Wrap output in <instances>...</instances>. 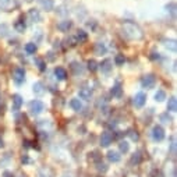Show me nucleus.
<instances>
[{"instance_id":"nucleus-27","label":"nucleus","mask_w":177,"mask_h":177,"mask_svg":"<svg viewBox=\"0 0 177 177\" xmlns=\"http://www.w3.org/2000/svg\"><path fill=\"white\" fill-rule=\"evenodd\" d=\"M124 61H126V59H124L123 54H117V56L114 57V63H116V66H123Z\"/></svg>"},{"instance_id":"nucleus-20","label":"nucleus","mask_w":177,"mask_h":177,"mask_svg":"<svg viewBox=\"0 0 177 177\" xmlns=\"http://www.w3.org/2000/svg\"><path fill=\"white\" fill-rule=\"evenodd\" d=\"M75 38H77L78 42L81 43V42H85V41H87V39H88V35H87V32H85V31L78 30L77 33H75Z\"/></svg>"},{"instance_id":"nucleus-15","label":"nucleus","mask_w":177,"mask_h":177,"mask_svg":"<svg viewBox=\"0 0 177 177\" xmlns=\"http://www.w3.org/2000/svg\"><path fill=\"white\" fill-rule=\"evenodd\" d=\"M167 110H169V112H171V113L177 112V99L174 98V96L169 98V102H167Z\"/></svg>"},{"instance_id":"nucleus-5","label":"nucleus","mask_w":177,"mask_h":177,"mask_svg":"<svg viewBox=\"0 0 177 177\" xmlns=\"http://www.w3.org/2000/svg\"><path fill=\"white\" fill-rule=\"evenodd\" d=\"M17 7L15 0H0V10H4V11H11Z\"/></svg>"},{"instance_id":"nucleus-4","label":"nucleus","mask_w":177,"mask_h":177,"mask_svg":"<svg viewBox=\"0 0 177 177\" xmlns=\"http://www.w3.org/2000/svg\"><path fill=\"white\" fill-rule=\"evenodd\" d=\"M152 138H153V141H156V142L163 141V140H165V130L160 126H155L152 128Z\"/></svg>"},{"instance_id":"nucleus-25","label":"nucleus","mask_w":177,"mask_h":177,"mask_svg":"<svg viewBox=\"0 0 177 177\" xmlns=\"http://www.w3.org/2000/svg\"><path fill=\"white\" fill-rule=\"evenodd\" d=\"M121 88H120V85H114L113 88H112V95L114 96V98H120L121 96Z\"/></svg>"},{"instance_id":"nucleus-18","label":"nucleus","mask_w":177,"mask_h":177,"mask_svg":"<svg viewBox=\"0 0 177 177\" xmlns=\"http://www.w3.org/2000/svg\"><path fill=\"white\" fill-rule=\"evenodd\" d=\"M106 53V46H105V43H100V42H98L95 45V54H98V56H102V54H105Z\"/></svg>"},{"instance_id":"nucleus-37","label":"nucleus","mask_w":177,"mask_h":177,"mask_svg":"<svg viewBox=\"0 0 177 177\" xmlns=\"http://www.w3.org/2000/svg\"><path fill=\"white\" fill-rule=\"evenodd\" d=\"M4 177H14V174L11 171H4Z\"/></svg>"},{"instance_id":"nucleus-11","label":"nucleus","mask_w":177,"mask_h":177,"mask_svg":"<svg viewBox=\"0 0 177 177\" xmlns=\"http://www.w3.org/2000/svg\"><path fill=\"white\" fill-rule=\"evenodd\" d=\"M71 27H73V22L70 21V20H64V21H61V22L57 24V30L61 31V32H67Z\"/></svg>"},{"instance_id":"nucleus-21","label":"nucleus","mask_w":177,"mask_h":177,"mask_svg":"<svg viewBox=\"0 0 177 177\" xmlns=\"http://www.w3.org/2000/svg\"><path fill=\"white\" fill-rule=\"evenodd\" d=\"M14 28L18 31V32H24V31H25V22L22 21V18L17 20V22L14 24Z\"/></svg>"},{"instance_id":"nucleus-32","label":"nucleus","mask_w":177,"mask_h":177,"mask_svg":"<svg viewBox=\"0 0 177 177\" xmlns=\"http://www.w3.org/2000/svg\"><path fill=\"white\" fill-rule=\"evenodd\" d=\"M140 160H141V156H140V152L134 153L131 158V163H140Z\"/></svg>"},{"instance_id":"nucleus-7","label":"nucleus","mask_w":177,"mask_h":177,"mask_svg":"<svg viewBox=\"0 0 177 177\" xmlns=\"http://www.w3.org/2000/svg\"><path fill=\"white\" fill-rule=\"evenodd\" d=\"M78 96L84 100H89L92 98V89L89 87H81L78 89Z\"/></svg>"},{"instance_id":"nucleus-16","label":"nucleus","mask_w":177,"mask_h":177,"mask_svg":"<svg viewBox=\"0 0 177 177\" xmlns=\"http://www.w3.org/2000/svg\"><path fill=\"white\" fill-rule=\"evenodd\" d=\"M163 45H165V48L167 49V50H170V52H173V53H176V50H177V43H176V41H173V39H170V41H165V42H163Z\"/></svg>"},{"instance_id":"nucleus-12","label":"nucleus","mask_w":177,"mask_h":177,"mask_svg":"<svg viewBox=\"0 0 177 177\" xmlns=\"http://www.w3.org/2000/svg\"><path fill=\"white\" fill-rule=\"evenodd\" d=\"M54 75H56L57 80L63 81V80L67 78V71L63 69V67H56V69H54Z\"/></svg>"},{"instance_id":"nucleus-9","label":"nucleus","mask_w":177,"mask_h":177,"mask_svg":"<svg viewBox=\"0 0 177 177\" xmlns=\"http://www.w3.org/2000/svg\"><path fill=\"white\" fill-rule=\"evenodd\" d=\"M145 102H147V95H145L144 92H138L137 95H135L134 105L137 106V108H142V106L145 105Z\"/></svg>"},{"instance_id":"nucleus-10","label":"nucleus","mask_w":177,"mask_h":177,"mask_svg":"<svg viewBox=\"0 0 177 177\" xmlns=\"http://www.w3.org/2000/svg\"><path fill=\"white\" fill-rule=\"evenodd\" d=\"M28 15H30L31 21H33V22H39L42 20V15H41L39 10H36V9H31L30 13H28Z\"/></svg>"},{"instance_id":"nucleus-28","label":"nucleus","mask_w":177,"mask_h":177,"mask_svg":"<svg viewBox=\"0 0 177 177\" xmlns=\"http://www.w3.org/2000/svg\"><path fill=\"white\" fill-rule=\"evenodd\" d=\"M119 148H120V151L121 152H128V149H130V145H128V142H126V141H121L120 144H119Z\"/></svg>"},{"instance_id":"nucleus-33","label":"nucleus","mask_w":177,"mask_h":177,"mask_svg":"<svg viewBox=\"0 0 177 177\" xmlns=\"http://www.w3.org/2000/svg\"><path fill=\"white\" fill-rule=\"evenodd\" d=\"M166 9H167V11H170L171 14H176V4L174 3H170V4H167V6H166Z\"/></svg>"},{"instance_id":"nucleus-1","label":"nucleus","mask_w":177,"mask_h":177,"mask_svg":"<svg viewBox=\"0 0 177 177\" xmlns=\"http://www.w3.org/2000/svg\"><path fill=\"white\" fill-rule=\"evenodd\" d=\"M123 33L131 41H141L144 38V32L142 30L132 21H126L123 22Z\"/></svg>"},{"instance_id":"nucleus-8","label":"nucleus","mask_w":177,"mask_h":177,"mask_svg":"<svg viewBox=\"0 0 177 177\" xmlns=\"http://www.w3.org/2000/svg\"><path fill=\"white\" fill-rule=\"evenodd\" d=\"M112 141H113V135H112L110 132L109 131L102 132V135H100V145H102L103 148H108L109 145L112 144Z\"/></svg>"},{"instance_id":"nucleus-6","label":"nucleus","mask_w":177,"mask_h":177,"mask_svg":"<svg viewBox=\"0 0 177 177\" xmlns=\"http://www.w3.org/2000/svg\"><path fill=\"white\" fill-rule=\"evenodd\" d=\"M14 81L17 82L18 85H21L22 82L25 81V71H24V69H21V67H18V69H15L14 70Z\"/></svg>"},{"instance_id":"nucleus-3","label":"nucleus","mask_w":177,"mask_h":177,"mask_svg":"<svg viewBox=\"0 0 177 177\" xmlns=\"http://www.w3.org/2000/svg\"><path fill=\"white\" fill-rule=\"evenodd\" d=\"M155 84H156V80H155V77H153L152 74L144 75V77L141 78V85H142V88L151 89V88L155 87Z\"/></svg>"},{"instance_id":"nucleus-35","label":"nucleus","mask_w":177,"mask_h":177,"mask_svg":"<svg viewBox=\"0 0 177 177\" xmlns=\"http://www.w3.org/2000/svg\"><path fill=\"white\" fill-rule=\"evenodd\" d=\"M98 170H99V171H106V170H108V166H106L105 163H99V165H98Z\"/></svg>"},{"instance_id":"nucleus-26","label":"nucleus","mask_w":177,"mask_h":177,"mask_svg":"<svg viewBox=\"0 0 177 177\" xmlns=\"http://www.w3.org/2000/svg\"><path fill=\"white\" fill-rule=\"evenodd\" d=\"M43 85L41 84V82H36V84H33V92L38 93V95H41V93H43Z\"/></svg>"},{"instance_id":"nucleus-19","label":"nucleus","mask_w":177,"mask_h":177,"mask_svg":"<svg viewBox=\"0 0 177 177\" xmlns=\"http://www.w3.org/2000/svg\"><path fill=\"white\" fill-rule=\"evenodd\" d=\"M108 159L110 160V162L113 163H117V162H120V155L117 152H114V151H109L108 152Z\"/></svg>"},{"instance_id":"nucleus-36","label":"nucleus","mask_w":177,"mask_h":177,"mask_svg":"<svg viewBox=\"0 0 177 177\" xmlns=\"http://www.w3.org/2000/svg\"><path fill=\"white\" fill-rule=\"evenodd\" d=\"M130 137H131V140H134V141L138 140V134H137V131H135V134H134V131H131L130 132Z\"/></svg>"},{"instance_id":"nucleus-34","label":"nucleus","mask_w":177,"mask_h":177,"mask_svg":"<svg viewBox=\"0 0 177 177\" xmlns=\"http://www.w3.org/2000/svg\"><path fill=\"white\" fill-rule=\"evenodd\" d=\"M160 120H162L163 123H170L171 119H170V116H167V114H162V116H160Z\"/></svg>"},{"instance_id":"nucleus-31","label":"nucleus","mask_w":177,"mask_h":177,"mask_svg":"<svg viewBox=\"0 0 177 177\" xmlns=\"http://www.w3.org/2000/svg\"><path fill=\"white\" fill-rule=\"evenodd\" d=\"M88 69H89L91 71H96V70H98V63H96L95 60H89L88 61Z\"/></svg>"},{"instance_id":"nucleus-22","label":"nucleus","mask_w":177,"mask_h":177,"mask_svg":"<svg viewBox=\"0 0 177 177\" xmlns=\"http://www.w3.org/2000/svg\"><path fill=\"white\" fill-rule=\"evenodd\" d=\"M112 61L109 60V59H106V60H103V63L100 64V69H102V71L103 73H109L112 70Z\"/></svg>"},{"instance_id":"nucleus-13","label":"nucleus","mask_w":177,"mask_h":177,"mask_svg":"<svg viewBox=\"0 0 177 177\" xmlns=\"http://www.w3.org/2000/svg\"><path fill=\"white\" fill-rule=\"evenodd\" d=\"M70 106H71V109L74 112H80L82 109V103H81V100L78 99V98H74V99L70 100Z\"/></svg>"},{"instance_id":"nucleus-17","label":"nucleus","mask_w":177,"mask_h":177,"mask_svg":"<svg viewBox=\"0 0 177 177\" xmlns=\"http://www.w3.org/2000/svg\"><path fill=\"white\" fill-rule=\"evenodd\" d=\"M38 2L41 3V6H42L46 11H50V10L53 9V6H54L53 0H38Z\"/></svg>"},{"instance_id":"nucleus-14","label":"nucleus","mask_w":177,"mask_h":177,"mask_svg":"<svg viewBox=\"0 0 177 177\" xmlns=\"http://www.w3.org/2000/svg\"><path fill=\"white\" fill-rule=\"evenodd\" d=\"M22 106V98L20 95H13V108L15 109V110H18V109H21Z\"/></svg>"},{"instance_id":"nucleus-30","label":"nucleus","mask_w":177,"mask_h":177,"mask_svg":"<svg viewBox=\"0 0 177 177\" xmlns=\"http://www.w3.org/2000/svg\"><path fill=\"white\" fill-rule=\"evenodd\" d=\"M170 152L173 153V155H176V137H171L170 138Z\"/></svg>"},{"instance_id":"nucleus-24","label":"nucleus","mask_w":177,"mask_h":177,"mask_svg":"<svg viewBox=\"0 0 177 177\" xmlns=\"http://www.w3.org/2000/svg\"><path fill=\"white\" fill-rule=\"evenodd\" d=\"M25 52H27L28 54H33L36 52V45H35V43H32V42L27 43V45H25Z\"/></svg>"},{"instance_id":"nucleus-29","label":"nucleus","mask_w":177,"mask_h":177,"mask_svg":"<svg viewBox=\"0 0 177 177\" xmlns=\"http://www.w3.org/2000/svg\"><path fill=\"white\" fill-rule=\"evenodd\" d=\"M35 63L38 64V69L41 70V71H45V69H46V64H45V61H43L42 59H35Z\"/></svg>"},{"instance_id":"nucleus-23","label":"nucleus","mask_w":177,"mask_h":177,"mask_svg":"<svg viewBox=\"0 0 177 177\" xmlns=\"http://www.w3.org/2000/svg\"><path fill=\"white\" fill-rule=\"evenodd\" d=\"M166 99V92L162 89H159L158 92L155 93V100L156 102H163V100Z\"/></svg>"},{"instance_id":"nucleus-2","label":"nucleus","mask_w":177,"mask_h":177,"mask_svg":"<svg viewBox=\"0 0 177 177\" xmlns=\"http://www.w3.org/2000/svg\"><path fill=\"white\" fill-rule=\"evenodd\" d=\"M30 110L32 114H39V113H42L43 110H45V105H43L41 100L35 99L32 100V102L30 103Z\"/></svg>"}]
</instances>
